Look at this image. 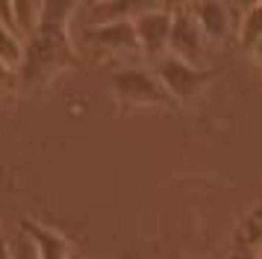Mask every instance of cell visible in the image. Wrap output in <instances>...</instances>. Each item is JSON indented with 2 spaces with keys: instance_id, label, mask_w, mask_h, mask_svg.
<instances>
[{
  "instance_id": "8",
  "label": "cell",
  "mask_w": 262,
  "mask_h": 259,
  "mask_svg": "<svg viewBox=\"0 0 262 259\" xmlns=\"http://www.w3.org/2000/svg\"><path fill=\"white\" fill-rule=\"evenodd\" d=\"M21 230L33 242L38 259H71V242L59 230H53L36 218H21Z\"/></svg>"
},
{
  "instance_id": "5",
  "label": "cell",
  "mask_w": 262,
  "mask_h": 259,
  "mask_svg": "<svg viewBox=\"0 0 262 259\" xmlns=\"http://www.w3.org/2000/svg\"><path fill=\"white\" fill-rule=\"evenodd\" d=\"M136 27V38L144 56L162 59L168 53V38H171V9L168 6H156L150 3L144 12L133 18Z\"/></svg>"
},
{
  "instance_id": "15",
  "label": "cell",
  "mask_w": 262,
  "mask_h": 259,
  "mask_svg": "<svg viewBox=\"0 0 262 259\" xmlns=\"http://www.w3.org/2000/svg\"><path fill=\"white\" fill-rule=\"evenodd\" d=\"M0 259H12V253H9V242H6V235L0 233Z\"/></svg>"
},
{
  "instance_id": "14",
  "label": "cell",
  "mask_w": 262,
  "mask_h": 259,
  "mask_svg": "<svg viewBox=\"0 0 262 259\" xmlns=\"http://www.w3.org/2000/svg\"><path fill=\"white\" fill-rule=\"evenodd\" d=\"M15 82H18V77H15V71L9 68V65H3V62H0V92L12 89Z\"/></svg>"
},
{
  "instance_id": "9",
  "label": "cell",
  "mask_w": 262,
  "mask_h": 259,
  "mask_svg": "<svg viewBox=\"0 0 262 259\" xmlns=\"http://www.w3.org/2000/svg\"><path fill=\"white\" fill-rule=\"evenodd\" d=\"M189 9L201 24L206 41H224L230 35V27H233V15H230L233 9L230 6H224V3H191Z\"/></svg>"
},
{
  "instance_id": "11",
  "label": "cell",
  "mask_w": 262,
  "mask_h": 259,
  "mask_svg": "<svg viewBox=\"0 0 262 259\" xmlns=\"http://www.w3.org/2000/svg\"><path fill=\"white\" fill-rule=\"evenodd\" d=\"M242 45L253 53L262 47V3H253L242 21Z\"/></svg>"
},
{
  "instance_id": "10",
  "label": "cell",
  "mask_w": 262,
  "mask_h": 259,
  "mask_svg": "<svg viewBox=\"0 0 262 259\" xmlns=\"http://www.w3.org/2000/svg\"><path fill=\"white\" fill-rule=\"evenodd\" d=\"M21 56H24V38L0 24V62L15 71L21 65Z\"/></svg>"
},
{
  "instance_id": "4",
  "label": "cell",
  "mask_w": 262,
  "mask_h": 259,
  "mask_svg": "<svg viewBox=\"0 0 262 259\" xmlns=\"http://www.w3.org/2000/svg\"><path fill=\"white\" fill-rule=\"evenodd\" d=\"M168 53L183 59L189 65L201 68L203 53H206V35H203L198 18L191 15L189 6H177L171 12V38H168Z\"/></svg>"
},
{
  "instance_id": "6",
  "label": "cell",
  "mask_w": 262,
  "mask_h": 259,
  "mask_svg": "<svg viewBox=\"0 0 262 259\" xmlns=\"http://www.w3.org/2000/svg\"><path fill=\"white\" fill-rule=\"evenodd\" d=\"M85 38L92 41V47L106 50V53H121V56H136V53H142L139 38H136L133 18H118V21L95 24V27H89Z\"/></svg>"
},
{
  "instance_id": "2",
  "label": "cell",
  "mask_w": 262,
  "mask_h": 259,
  "mask_svg": "<svg viewBox=\"0 0 262 259\" xmlns=\"http://www.w3.org/2000/svg\"><path fill=\"white\" fill-rule=\"evenodd\" d=\"M112 94L124 103H139V106H174L171 94L162 89V82L156 80L154 71L144 68H121L112 74Z\"/></svg>"
},
{
  "instance_id": "13",
  "label": "cell",
  "mask_w": 262,
  "mask_h": 259,
  "mask_svg": "<svg viewBox=\"0 0 262 259\" xmlns=\"http://www.w3.org/2000/svg\"><path fill=\"white\" fill-rule=\"evenodd\" d=\"M9 253H12V259H38V253H36V247H33V242L27 239V233L18 227V233H12L9 239Z\"/></svg>"
},
{
  "instance_id": "16",
  "label": "cell",
  "mask_w": 262,
  "mask_h": 259,
  "mask_svg": "<svg viewBox=\"0 0 262 259\" xmlns=\"http://www.w3.org/2000/svg\"><path fill=\"white\" fill-rule=\"evenodd\" d=\"M259 259H262V256H259Z\"/></svg>"
},
{
  "instance_id": "1",
  "label": "cell",
  "mask_w": 262,
  "mask_h": 259,
  "mask_svg": "<svg viewBox=\"0 0 262 259\" xmlns=\"http://www.w3.org/2000/svg\"><path fill=\"white\" fill-rule=\"evenodd\" d=\"M77 12V3H41V18L38 27L24 38V56L18 65V82L27 92L45 89L59 71L71 68L77 62L68 24Z\"/></svg>"
},
{
  "instance_id": "12",
  "label": "cell",
  "mask_w": 262,
  "mask_h": 259,
  "mask_svg": "<svg viewBox=\"0 0 262 259\" xmlns=\"http://www.w3.org/2000/svg\"><path fill=\"white\" fill-rule=\"evenodd\" d=\"M12 15H15V33L21 38H27L38 27L41 3H12Z\"/></svg>"
},
{
  "instance_id": "7",
  "label": "cell",
  "mask_w": 262,
  "mask_h": 259,
  "mask_svg": "<svg viewBox=\"0 0 262 259\" xmlns=\"http://www.w3.org/2000/svg\"><path fill=\"white\" fill-rule=\"evenodd\" d=\"M262 256V200L253 203L233 230L230 259H259Z\"/></svg>"
},
{
  "instance_id": "3",
  "label": "cell",
  "mask_w": 262,
  "mask_h": 259,
  "mask_svg": "<svg viewBox=\"0 0 262 259\" xmlns=\"http://www.w3.org/2000/svg\"><path fill=\"white\" fill-rule=\"evenodd\" d=\"M156 80L162 82V89L171 94L174 103H183V100H191L194 94L203 92V85L212 80V71H203L198 65H189L183 59L165 53L162 59H156L154 65Z\"/></svg>"
}]
</instances>
